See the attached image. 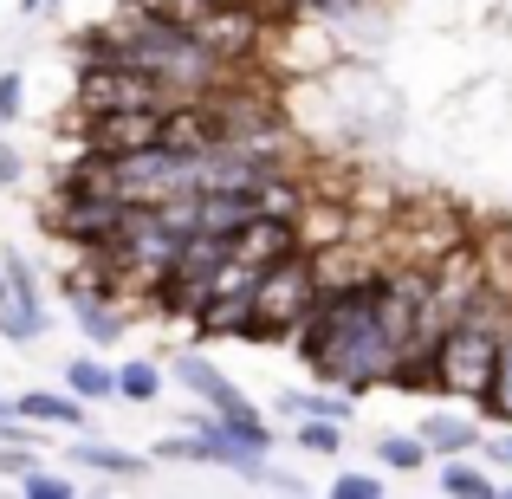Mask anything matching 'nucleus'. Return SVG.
Wrapping results in <instances>:
<instances>
[{
	"mask_svg": "<svg viewBox=\"0 0 512 499\" xmlns=\"http://www.w3.org/2000/svg\"><path fill=\"white\" fill-rule=\"evenodd\" d=\"M0 409H13V402H7V396H0Z\"/></svg>",
	"mask_w": 512,
	"mask_h": 499,
	"instance_id": "c85d7f7f",
	"label": "nucleus"
},
{
	"mask_svg": "<svg viewBox=\"0 0 512 499\" xmlns=\"http://www.w3.org/2000/svg\"><path fill=\"white\" fill-rule=\"evenodd\" d=\"M52 331V312H46V292H7L0 299V337L7 344H39V337Z\"/></svg>",
	"mask_w": 512,
	"mask_h": 499,
	"instance_id": "9d476101",
	"label": "nucleus"
},
{
	"mask_svg": "<svg viewBox=\"0 0 512 499\" xmlns=\"http://www.w3.org/2000/svg\"><path fill=\"white\" fill-rule=\"evenodd\" d=\"M376 461H383L389 474H415V467L435 461V454H428L422 435H383V441H376Z\"/></svg>",
	"mask_w": 512,
	"mask_h": 499,
	"instance_id": "6ab92c4d",
	"label": "nucleus"
},
{
	"mask_svg": "<svg viewBox=\"0 0 512 499\" xmlns=\"http://www.w3.org/2000/svg\"><path fill=\"white\" fill-rule=\"evenodd\" d=\"M124 221H130L124 195H46V208H39V227L65 240L72 253H111Z\"/></svg>",
	"mask_w": 512,
	"mask_h": 499,
	"instance_id": "7ed1b4c3",
	"label": "nucleus"
},
{
	"mask_svg": "<svg viewBox=\"0 0 512 499\" xmlns=\"http://www.w3.org/2000/svg\"><path fill=\"white\" fill-rule=\"evenodd\" d=\"M26 467H39V448H33V441H0V480H20Z\"/></svg>",
	"mask_w": 512,
	"mask_h": 499,
	"instance_id": "5701e85b",
	"label": "nucleus"
},
{
	"mask_svg": "<svg viewBox=\"0 0 512 499\" xmlns=\"http://www.w3.org/2000/svg\"><path fill=\"white\" fill-rule=\"evenodd\" d=\"M26 175V163H20V150H13V143H0V188H13Z\"/></svg>",
	"mask_w": 512,
	"mask_h": 499,
	"instance_id": "393cba45",
	"label": "nucleus"
},
{
	"mask_svg": "<svg viewBox=\"0 0 512 499\" xmlns=\"http://www.w3.org/2000/svg\"><path fill=\"white\" fill-rule=\"evenodd\" d=\"M13 415L20 422H33V428H65V435H85L91 428V402L85 396H72V389H20L13 396Z\"/></svg>",
	"mask_w": 512,
	"mask_h": 499,
	"instance_id": "0eeeda50",
	"label": "nucleus"
},
{
	"mask_svg": "<svg viewBox=\"0 0 512 499\" xmlns=\"http://www.w3.org/2000/svg\"><path fill=\"white\" fill-rule=\"evenodd\" d=\"M175 91L163 85L156 72L130 59H91L72 72V117H91V111H137V104H169Z\"/></svg>",
	"mask_w": 512,
	"mask_h": 499,
	"instance_id": "f03ea898",
	"label": "nucleus"
},
{
	"mask_svg": "<svg viewBox=\"0 0 512 499\" xmlns=\"http://www.w3.org/2000/svg\"><path fill=\"white\" fill-rule=\"evenodd\" d=\"M292 441H299L305 454H325V461H338V454H344V422H325V415H299Z\"/></svg>",
	"mask_w": 512,
	"mask_h": 499,
	"instance_id": "a211bd4d",
	"label": "nucleus"
},
{
	"mask_svg": "<svg viewBox=\"0 0 512 499\" xmlns=\"http://www.w3.org/2000/svg\"><path fill=\"white\" fill-rule=\"evenodd\" d=\"M493 461L512 467V428H500V435H493Z\"/></svg>",
	"mask_w": 512,
	"mask_h": 499,
	"instance_id": "a878e982",
	"label": "nucleus"
},
{
	"mask_svg": "<svg viewBox=\"0 0 512 499\" xmlns=\"http://www.w3.org/2000/svg\"><path fill=\"white\" fill-rule=\"evenodd\" d=\"M422 441H428V454H474L480 448V422H467V415H428L422 422Z\"/></svg>",
	"mask_w": 512,
	"mask_h": 499,
	"instance_id": "dca6fc26",
	"label": "nucleus"
},
{
	"mask_svg": "<svg viewBox=\"0 0 512 499\" xmlns=\"http://www.w3.org/2000/svg\"><path fill=\"white\" fill-rule=\"evenodd\" d=\"M169 376H175V383H182L195 402H208V409H221V402H234V396H240V383H234V376H227L214 357H201V350H175Z\"/></svg>",
	"mask_w": 512,
	"mask_h": 499,
	"instance_id": "1a4fd4ad",
	"label": "nucleus"
},
{
	"mask_svg": "<svg viewBox=\"0 0 512 499\" xmlns=\"http://www.w3.org/2000/svg\"><path fill=\"white\" fill-rule=\"evenodd\" d=\"M0 299H7V260H0Z\"/></svg>",
	"mask_w": 512,
	"mask_h": 499,
	"instance_id": "cd10ccee",
	"label": "nucleus"
},
{
	"mask_svg": "<svg viewBox=\"0 0 512 499\" xmlns=\"http://www.w3.org/2000/svg\"><path fill=\"white\" fill-rule=\"evenodd\" d=\"M331 499H383V480L376 474H338L331 480Z\"/></svg>",
	"mask_w": 512,
	"mask_h": 499,
	"instance_id": "b1692460",
	"label": "nucleus"
},
{
	"mask_svg": "<svg viewBox=\"0 0 512 499\" xmlns=\"http://www.w3.org/2000/svg\"><path fill=\"white\" fill-rule=\"evenodd\" d=\"M441 493H454V499H493L500 487H493L480 467H467L461 454H448V467H441Z\"/></svg>",
	"mask_w": 512,
	"mask_h": 499,
	"instance_id": "aec40b11",
	"label": "nucleus"
},
{
	"mask_svg": "<svg viewBox=\"0 0 512 499\" xmlns=\"http://www.w3.org/2000/svg\"><path fill=\"white\" fill-rule=\"evenodd\" d=\"M214 422H221V428H234V435L247 441V448L273 454V422H266V415L253 409V396H247V389H240L234 402H221V409H214Z\"/></svg>",
	"mask_w": 512,
	"mask_h": 499,
	"instance_id": "2eb2a0df",
	"label": "nucleus"
},
{
	"mask_svg": "<svg viewBox=\"0 0 512 499\" xmlns=\"http://www.w3.org/2000/svg\"><path fill=\"white\" fill-rule=\"evenodd\" d=\"M383 389H402V396H441V370H435V344H402L396 363H389V383Z\"/></svg>",
	"mask_w": 512,
	"mask_h": 499,
	"instance_id": "9b49d317",
	"label": "nucleus"
},
{
	"mask_svg": "<svg viewBox=\"0 0 512 499\" xmlns=\"http://www.w3.org/2000/svg\"><path fill=\"white\" fill-rule=\"evenodd\" d=\"M78 137L72 150L98 156V163H124L137 150H156L163 137V104H137V111H91V117H72Z\"/></svg>",
	"mask_w": 512,
	"mask_h": 499,
	"instance_id": "20e7f679",
	"label": "nucleus"
},
{
	"mask_svg": "<svg viewBox=\"0 0 512 499\" xmlns=\"http://www.w3.org/2000/svg\"><path fill=\"white\" fill-rule=\"evenodd\" d=\"M117 402H130V409L163 402V363L156 357H124L117 363Z\"/></svg>",
	"mask_w": 512,
	"mask_h": 499,
	"instance_id": "f8f14e48",
	"label": "nucleus"
},
{
	"mask_svg": "<svg viewBox=\"0 0 512 499\" xmlns=\"http://www.w3.org/2000/svg\"><path fill=\"white\" fill-rule=\"evenodd\" d=\"M65 389H72V396H85L91 409H98V402H117V363L72 357V363H65Z\"/></svg>",
	"mask_w": 512,
	"mask_h": 499,
	"instance_id": "ddd939ff",
	"label": "nucleus"
},
{
	"mask_svg": "<svg viewBox=\"0 0 512 499\" xmlns=\"http://www.w3.org/2000/svg\"><path fill=\"white\" fill-rule=\"evenodd\" d=\"M20 111H26V78H20V65H7L0 72V124H13Z\"/></svg>",
	"mask_w": 512,
	"mask_h": 499,
	"instance_id": "4be33fe9",
	"label": "nucleus"
},
{
	"mask_svg": "<svg viewBox=\"0 0 512 499\" xmlns=\"http://www.w3.org/2000/svg\"><path fill=\"white\" fill-rule=\"evenodd\" d=\"M299 221H286V214H247V221L227 234V253L247 266H279L286 253H299Z\"/></svg>",
	"mask_w": 512,
	"mask_h": 499,
	"instance_id": "423d86ee",
	"label": "nucleus"
},
{
	"mask_svg": "<svg viewBox=\"0 0 512 499\" xmlns=\"http://www.w3.org/2000/svg\"><path fill=\"white\" fill-rule=\"evenodd\" d=\"M59 461L85 467V474H104V480H143L150 474V454L124 448V441H98V435H72Z\"/></svg>",
	"mask_w": 512,
	"mask_h": 499,
	"instance_id": "6e6552de",
	"label": "nucleus"
},
{
	"mask_svg": "<svg viewBox=\"0 0 512 499\" xmlns=\"http://www.w3.org/2000/svg\"><path fill=\"white\" fill-rule=\"evenodd\" d=\"M20 493H26V499H72L78 487H72V474H52V467H26V474H20Z\"/></svg>",
	"mask_w": 512,
	"mask_h": 499,
	"instance_id": "412c9836",
	"label": "nucleus"
},
{
	"mask_svg": "<svg viewBox=\"0 0 512 499\" xmlns=\"http://www.w3.org/2000/svg\"><path fill=\"white\" fill-rule=\"evenodd\" d=\"M156 143H163L169 156H182V163H195V156L214 150V143H227V130H221V117H214V104L195 91V98H169L163 104V137Z\"/></svg>",
	"mask_w": 512,
	"mask_h": 499,
	"instance_id": "39448f33",
	"label": "nucleus"
},
{
	"mask_svg": "<svg viewBox=\"0 0 512 499\" xmlns=\"http://www.w3.org/2000/svg\"><path fill=\"white\" fill-rule=\"evenodd\" d=\"M350 389H338V383H325V389H286L279 396V409L299 422V415H325V422H350Z\"/></svg>",
	"mask_w": 512,
	"mask_h": 499,
	"instance_id": "4468645a",
	"label": "nucleus"
},
{
	"mask_svg": "<svg viewBox=\"0 0 512 499\" xmlns=\"http://www.w3.org/2000/svg\"><path fill=\"white\" fill-rule=\"evenodd\" d=\"M487 422H500V428H512V331L500 337V363H493V383H487V396L474 402Z\"/></svg>",
	"mask_w": 512,
	"mask_h": 499,
	"instance_id": "f3484780",
	"label": "nucleus"
},
{
	"mask_svg": "<svg viewBox=\"0 0 512 499\" xmlns=\"http://www.w3.org/2000/svg\"><path fill=\"white\" fill-rule=\"evenodd\" d=\"M318 299V260L312 247L286 253L279 266H260V279H253V325L240 344H292V331H299V318L312 312Z\"/></svg>",
	"mask_w": 512,
	"mask_h": 499,
	"instance_id": "f257e3e1",
	"label": "nucleus"
},
{
	"mask_svg": "<svg viewBox=\"0 0 512 499\" xmlns=\"http://www.w3.org/2000/svg\"><path fill=\"white\" fill-rule=\"evenodd\" d=\"M46 7H65V0H20V13H46Z\"/></svg>",
	"mask_w": 512,
	"mask_h": 499,
	"instance_id": "bb28decb",
	"label": "nucleus"
}]
</instances>
